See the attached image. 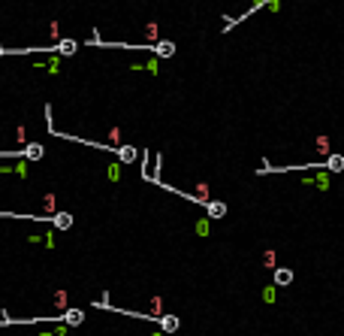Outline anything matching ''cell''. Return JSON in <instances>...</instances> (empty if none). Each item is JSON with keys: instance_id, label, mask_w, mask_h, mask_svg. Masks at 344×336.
I'll return each instance as SVG.
<instances>
[{"instance_id": "6da1fadb", "label": "cell", "mask_w": 344, "mask_h": 336, "mask_svg": "<svg viewBox=\"0 0 344 336\" xmlns=\"http://www.w3.org/2000/svg\"><path fill=\"white\" fill-rule=\"evenodd\" d=\"M275 285L278 288L293 285V270H290V267H275Z\"/></svg>"}, {"instance_id": "7a4b0ae2", "label": "cell", "mask_w": 344, "mask_h": 336, "mask_svg": "<svg viewBox=\"0 0 344 336\" xmlns=\"http://www.w3.org/2000/svg\"><path fill=\"white\" fill-rule=\"evenodd\" d=\"M51 224L58 227V231H69V227H72V215H69V212H54Z\"/></svg>"}, {"instance_id": "3957f363", "label": "cell", "mask_w": 344, "mask_h": 336, "mask_svg": "<svg viewBox=\"0 0 344 336\" xmlns=\"http://www.w3.org/2000/svg\"><path fill=\"white\" fill-rule=\"evenodd\" d=\"M61 321H67L69 327H79V324L85 321V312H82V309H67V312L61 315Z\"/></svg>"}, {"instance_id": "277c9868", "label": "cell", "mask_w": 344, "mask_h": 336, "mask_svg": "<svg viewBox=\"0 0 344 336\" xmlns=\"http://www.w3.org/2000/svg\"><path fill=\"white\" fill-rule=\"evenodd\" d=\"M154 55H157V58H172V55H175V43H172V40H160V43L154 46Z\"/></svg>"}, {"instance_id": "5b68a950", "label": "cell", "mask_w": 344, "mask_h": 336, "mask_svg": "<svg viewBox=\"0 0 344 336\" xmlns=\"http://www.w3.org/2000/svg\"><path fill=\"white\" fill-rule=\"evenodd\" d=\"M326 173H341L344 170V155H329L326 157V164H323Z\"/></svg>"}, {"instance_id": "8992f818", "label": "cell", "mask_w": 344, "mask_h": 336, "mask_svg": "<svg viewBox=\"0 0 344 336\" xmlns=\"http://www.w3.org/2000/svg\"><path fill=\"white\" fill-rule=\"evenodd\" d=\"M206 209H208L211 218H224V215H227V203H221V200H208Z\"/></svg>"}, {"instance_id": "52a82bcc", "label": "cell", "mask_w": 344, "mask_h": 336, "mask_svg": "<svg viewBox=\"0 0 344 336\" xmlns=\"http://www.w3.org/2000/svg\"><path fill=\"white\" fill-rule=\"evenodd\" d=\"M43 155H46V149H43L40 143H30V146H27V149L22 152V157H27V161H40Z\"/></svg>"}, {"instance_id": "ba28073f", "label": "cell", "mask_w": 344, "mask_h": 336, "mask_svg": "<svg viewBox=\"0 0 344 336\" xmlns=\"http://www.w3.org/2000/svg\"><path fill=\"white\" fill-rule=\"evenodd\" d=\"M136 155H139V152H136L133 146H121V149H118V161H121V164H130V161H136Z\"/></svg>"}, {"instance_id": "9c48e42d", "label": "cell", "mask_w": 344, "mask_h": 336, "mask_svg": "<svg viewBox=\"0 0 344 336\" xmlns=\"http://www.w3.org/2000/svg\"><path fill=\"white\" fill-rule=\"evenodd\" d=\"M157 321H160V327L166 330V333H175V330H178V318H175V315H160Z\"/></svg>"}, {"instance_id": "30bf717a", "label": "cell", "mask_w": 344, "mask_h": 336, "mask_svg": "<svg viewBox=\"0 0 344 336\" xmlns=\"http://www.w3.org/2000/svg\"><path fill=\"white\" fill-rule=\"evenodd\" d=\"M76 49H79V43H76V40H61L58 46H54V52H58V55H72Z\"/></svg>"}, {"instance_id": "8fae6325", "label": "cell", "mask_w": 344, "mask_h": 336, "mask_svg": "<svg viewBox=\"0 0 344 336\" xmlns=\"http://www.w3.org/2000/svg\"><path fill=\"white\" fill-rule=\"evenodd\" d=\"M305 185H317L320 191H329V176H326V173H317L314 179H305Z\"/></svg>"}, {"instance_id": "7c38bea8", "label": "cell", "mask_w": 344, "mask_h": 336, "mask_svg": "<svg viewBox=\"0 0 344 336\" xmlns=\"http://www.w3.org/2000/svg\"><path fill=\"white\" fill-rule=\"evenodd\" d=\"M317 152L329 157V136H317Z\"/></svg>"}, {"instance_id": "4fadbf2b", "label": "cell", "mask_w": 344, "mask_h": 336, "mask_svg": "<svg viewBox=\"0 0 344 336\" xmlns=\"http://www.w3.org/2000/svg\"><path fill=\"white\" fill-rule=\"evenodd\" d=\"M263 300H266V303H272V300H275V285H269V288L263 291Z\"/></svg>"}, {"instance_id": "5bb4252c", "label": "cell", "mask_w": 344, "mask_h": 336, "mask_svg": "<svg viewBox=\"0 0 344 336\" xmlns=\"http://www.w3.org/2000/svg\"><path fill=\"white\" fill-rule=\"evenodd\" d=\"M263 263H266L269 270H275V252H266V260H263Z\"/></svg>"}]
</instances>
